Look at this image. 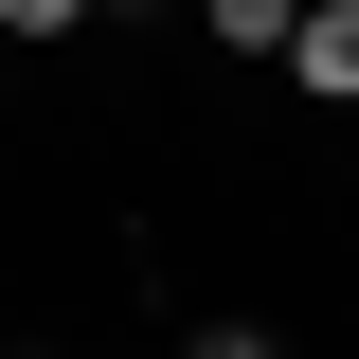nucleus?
Here are the masks:
<instances>
[{
  "label": "nucleus",
  "mask_w": 359,
  "mask_h": 359,
  "mask_svg": "<svg viewBox=\"0 0 359 359\" xmlns=\"http://www.w3.org/2000/svg\"><path fill=\"white\" fill-rule=\"evenodd\" d=\"M72 18H90V0H0V36H72Z\"/></svg>",
  "instance_id": "3"
},
{
  "label": "nucleus",
  "mask_w": 359,
  "mask_h": 359,
  "mask_svg": "<svg viewBox=\"0 0 359 359\" xmlns=\"http://www.w3.org/2000/svg\"><path fill=\"white\" fill-rule=\"evenodd\" d=\"M198 359H287V341H269V323H198Z\"/></svg>",
  "instance_id": "4"
},
{
  "label": "nucleus",
  "mask_w": 359,
  "mask_h": 359,
  "mask_svg": "<svg viewBox=\"0 0 359 359\" xmlns=\"http://www.w3.org/2000/svg\"><path fill=\"white\" fill-rule=\"evenodd\" d=\"M198 18H216V54H287V18H306V0H198Z\"/></svg>",
  "instance_id": "2"
},
{
  "label": "nucleus",
  "mask_w": 359,
  "mask_h": 359,
  "mask_svg": "<svg viewBox=\"0 0 359 359\" xmlns=\"http://www.w3.org/2000/svg\"><path fill=\"white\" fill-rule=\"evenodd\" d=\"M287 72H306V90H341V108H359V0H306V18H287Z\"/></svg>",
  "instance_id": "1"
}]
</instances>
